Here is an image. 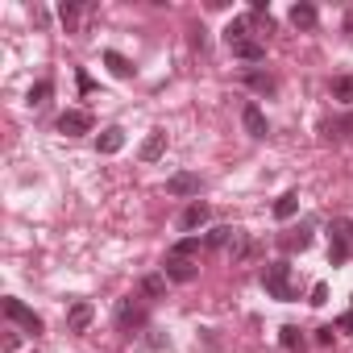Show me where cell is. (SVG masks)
Here are the masks:
<instances>
[{"label": "cell", "instance_id": "cell-12", "mask_svg": "<svg viewBox=\"0 0 353 353\" xmlns=\"http://www.w3.org/2000/svg\"><path fill=\"white\" fill-rule=\"evenodd\" d=\"M162 154H166V133H162V129H154V133L141 141V162H158Z\"/></svg>", "mask_w": 353, "mask_h": 353}, {"label": "cell", "instance_id": "cell-11", "mask_svg": "<svg viewBox=\"0 0 353 353\" xmlns=\"http://www.w3.org/2000/svg\"><path fill=\"white\" fill-rule=\"evenodd\" d=\"M92 316H96V312H92V303H88V299L71 303V312H67V328H71V332H83V328L92 324Z\"/></svg>", "mask_w": 353, "mask_h": 353}, {"label": "cell", "instance_id": "cell-32", "mask_svg": "<svg viewBox=\"0 0 353 353\" xmlns=\"http://www.w3.org/2000/svg\"><path fill=\"white\" fill-rule=\"evenodd\" d=\"M345 34H353V9L345 13Z\"/></svg>", "mask_w": 353, "mask_h": 353}, {"label": "cell", "instance_id": "cell-20", "mask_svg": "<svg viewBox=\"0 0 353 353\" xmlns=\"http://www.w3.org/2000/svg\"><path fill=\"white\" fill-rule=\"evenodd\" d=\"M50 96H54V88H50V79H38V83L30 88V104H34V108H42V104H50Z\"/></svg>", "mask_w": 353, "mask_h": 353}, {"label": "cell", "instance_id": "cell-5", "mask_svg": "<svg viewBox=\"0 0 353 353\" xmlns=\"http://www.w3.org/2000/svg\"><path fill=\"white\" fill-rule=\"evenodd\" d=\"M59 133H67V137H83V133H92V112H83V108H67V112L59 117Z\"/></svg>", "mask_w": 353, "mask_h": 353}, {"label": "cell", "instance_id": "cell-8", "mask_svg": "<svg viewBox=\"0 0 353 353\" xmlns=\"http://www.w3.org/2000/svg\"><path fill=\"white\" fill-rule=\"evenodd\" d=\"M241 125H245V133H250V137H258V141L270 133V125H266V112H262L258 104H245V108H241Z\"/></svg>", "mask_w": 353, "mask_h": 353}, {"label": "cell", "instance_id": "cell-29", "mask_svg": "<svg viewBox=\"0 0 353 353\" xmlns=\"http://www.w3.org/2000/svg\"><path fill=\"white\" fill-rule=\"evenodd\" d=\"M0 349L13 353V349H17V332H5V336H0Z\"/></svg>", "mask_w": 353, "mask_h": 353}, {"label": "cell", "instance_id": "cell-22", "mask_svg": "<svg viewBox=\"0 0 353 353\" xmlns=\"http://www.w3.org/2000/svg\"><path fill=\"white\" fill-rule=\"evenodd\" d=\"M196 254H200V237H183L170 245V258H196Z\"/></svg>", "mask_w": 353, "mask_h": 353}, {"label": "cell", "instance_id": "cell-17", "mask_svg": "<svg viewBox=\"0 0 353 353\" xmlns=\"http://www.w3.org/2000/svg\"><path fill=\"white\" fill-rule=\"evenodd\" d=\"M279 245H283V250H287V254H295V250H299V254H303V250H307V245H312V229H307V225H303V229H295V233H287V237H279Z\"/></svg>", "mask_w": 353, "mask_h": 353}, {"label": "cell", "instance_id": "cell-10", "mask_svg": "<svg viewBox=\"0 0 353 353\" xmlns=\"http://www.w3.org/2000/svg\"><path fill=\"white\" fill-rule=\"evenodd\" d=\"M237 237H241V229H233V225H216V229L204 237V245H208V250H225V245H237Z\"/></svg>", "mask_w": 353, "mask_h": 353}, {"label": "cell", "instance_id": "cell-26", "mask_svg": "<svg viewBox=\"0 0 353 353\" xmlns=\"http://www.w3.org/2000/svg\"><path fill=\"white\" fill-rule=\"evenodd\" d=\"M345 258H349V245H345L341 237H332V241H328V262H332V266H341Z\"/></svg>", "mask_w": 353, "mask_h": 353}, {"label": "cell", "instance_id": "cell-23", "mask_svg": "<svg viewBox=\"0 0 353 353\" xmlns=\"http://www.w3.org/2000/svg\"><path fill=\"white\" fill-rule=\"evenodd\" d=\"M345 129H353V117H349V121H324V125H320V133H324L328 141H341Z\"/></svg>", "mask_w": 353, "mask_h": 353}, {"label": "cell", "instance_id": "cell-15", "mask_svg": "<svg viewBox=\"0 0 353 353\" xmlns=\"http://www.w3.org/2000/svg\"><path fill=\"white\" fill-rule=\"evenodd\" d=\"M104 67H108L117 79H133V63H129L125 54H117V50H104Z\"/></svg>", "mask_w": 353, "mask_h": 353}, {"label": "cell", "instance_id": "cell-13", "mask_svg": "<svg viewBox=\"0 0 353 353\" xmlns=\"http://www.w3.org/2000/svg\"><path fill=\"white\" fill-rule=\"evenodd\" d=\"M121 145H125V129H117V125H108V129L96 137V150H100V154H117Z\"/></svg>", "mask_w": 353, "mask_h": 353}, {"label": "cell", "instance_id": "cell-2", "mask_svg": "<svg viewBox=\"0 0 353 353\" xmlns=\"http://www.w3.org/2000/svg\"><path fill=\"white\" fill-rule=\"evenodd\" d=\"M262 287H266V295H274V299L291 303V299H295V287H291V266H287V262H270V266L262 270Z\"/></svg>", "mask_w": 353, "mask_h": 353}, {"label": "cell", "instance_id": "cell-31", "mask_svg": "<svg viewBox=\"0 0 353 353\" xmlns=\"http://www.w3.org/2000/svg\"><path fill=\"white\" fill-rule=\"evenodd\" d=\"M341 328H345V332H353V312H345V316H341Z\"/></svg>", "mask_w": 353, "mask_h": 353}, {"label": "cell", "instance_id": "cell-9", "mask_svg": "<svg viewBox=\"0 0 353 353\" xmlns=\"http://www.w3.org/2000/svg\"><path fill=\"white\" fill-rule=\"evenodd\" d=\"M208 216H212V208L196 200V204H188V208H183V216H179V229H183V233H196L200 225H208Z\"/></svg>", "mask_w": 353, "mask_h": 353}, {"label": "cell", "instance_id": "cell-24", "mask_svg": "<svg viewBox=\"0 0 353 353\" xmlns=\"http://www.w3.org/2000/svg\"><path fill=\"white\" fill-rule=\"evenodd\" d=\"M245 83H250V88H254V92H266V96H270V92H274V88H279V83H274V79H270V75H262V71H250V75H245Z\"/></svg>", "mask_w": 353, "mask_h": 353}, {"label": "cell", "instance_id": "cell-28", "mask_svg": "<svg viewBox=\"0 0 353 353\" xmlns=\"http://www.w3.org/2000/svg\"><path fill=\"white\" fill-rule=\"evenodd\" d=\"M307 303H312V307H324V303H328V283H316V287H312V299H307Z\"/></svg>", "mask_w": 353, "mask_h": 353}, {"label": "cell", "instance_id": "cell-6", "mask_svg": "<svg viewBox=\"0 0 353 353\" xmlns=\"http://www.w3.org/2000/svg\"><path fill=\"white\" fill-rule=\"evenodd\" d=\"M200 188H204L200 174H192V170H179V174H170V179H166V192L179 196V200H183V196H200Z\"/></svg>", "mask_w": 353, "mask_h": 353}, {"label": "cell", "instance_id": "cell-7", "mask_svg": "<svg viewBox=\"0 0 353 353\" xmlns=\"http://www.w3.org/2000/svg\"><path fill=\"white\" fill-rule=\"evenodd\" d=\"M162 274H166L170 283H192V279H196L200 270H196V262H192V258H166Z\"/></svg>", "mask_w": 353, "mask_h": 353}, {"label": "cell", "instance_id": "cell-3", "mask_svg": "<svg viewBox=\"0 0 353 353\" xmlns=\"http://www.w3.org/2000/svg\"><path fill=\"white\" fill-rule=\"evenodd\" d=\"M145 316H150V312H145V299H141V295H125V299L117 303V324H121L125 332L141 328V324H145Z\"/></svg>", "mask_w": 353, "mask_h": 353}, {"label": "cell", "instance_id": "cell-30", "mask_svg": "<svg viewBox=\"0 0 353 353\" xmlns=\"http://www.w3.org/2000/svg\"><path fill=\"white\" fill-rule=\"evenodd\" d=\"M316 341H320V345H332V324H328V328H316Z\"/></svg>", "mask_w": 353, "mask_h": 353}, {"label": "cell", "instance_id": "cell-1", "mask_svg": "<svg viewBox=\"0 0 353 353\" xmlns=\"http://www.w3.org/2000/svg\"><path fill=\"white\" fill-rule=\"evenodd\" d=\"M250 30H254L250 17H233V21L225 26V46H229L241 63H262V59H266V42H258Z\"/></svg>", "mask_w": 353, "mask_h": 353}, {"label": "cell", "instance_id": "cell-18", "mask_svg": "<svg viewBox=\"0 0 353 353\" xmlns=\"http://www.w3.org/2000/svg\"><path fill=\"white\" fill-rule=\"evenodd\" d=\"M332 100L336 104H353V75H336L332 79Z\"/></svg>", "mask_w": 353, "mask_h": 353}, {"label": "cell", "instance_id": "cell-16", "mask_svg": "<svg viewBox=\"0 0 353 353\" xmlns=\"http://www.w3.org/2000/svg\"><path fill=\"white\" fill-rule=\"evenodd\" d=\"M295 212H299V192H283L274 200V221H291Z\"/></svg>", "mask_w": 353, "mask_h": 353}, {"label": "cell", "instance_id": "cell-14", "mask_svg": "<svg viewBox=\"0 0 353 353\" xmlns=\"http://www.w3.org/2000/svg\"><path fill=\"white\" fill-rule=\"evenodd\" d=\"M291 26H295V30H312V26H316V5H307V0L291 5Z\"/></svg>", "mask_w": 353, "mask_h": 353}, {"label": "cell", "instance_id": "cell-27", "mask_svg": "<svg viewBox=\"0 0 353 353\" xmlns=\"http://www.w3.org/2000/svg\"><path fill=\"white\" fill-rule=\"evenodd\" d=\"M332 237H341L349 250H353V221H332V229H328Z\"/></svg>", "mask_w": 353, "mask_h": 353}, {"label": "cell", "instance_id": "cell-19", "mask_svg": "<svg viewBox=\"0 0 353 353\" xmlns=\"http://www.w3.org/2000/svg\"><path fill=\"white\" fill-rule=\"evenodd\" d=\"M279 341H283V349H291V353L303 349V332H299L295 324H283V328H279Z\"/></svg>", "mask_w": 353, "mask_h": 353}, {"label": "cell", "instance_id": "cell-21", "mask_svg": "<svg viewBox=\"0 0 353 353\" xmlns=\"http://www.w3.org/2000/svg\"><path fill=\"white\" fill-rule=\"evenodd\" d=\"M141 295H150V299L166 295V274H145L141 279Z\"/></svg>", "mask_w": 353, "mask_h": 353}, {"label": "cell", "instance_id": "cell-25", "mask_svg": "<svg viewBox=\"0 0 353 353\" xmlns=\"http://www.w3.org/2000/svg\"><path fill=\"white\" fill-rule=\"evenodd\" d=\"M59 17H63V26H67V34H75V26H79V5H59Z\"/></svg>", "mask_w": 353, "mask_h": 353}, {"label": "cell", "instance_id": "cell-4", "mask_svg": "<svg viewBox=\"0 0 353 353\" xmlns=\"http://www.w3.org/2000/svg\"><path fill=\"white\" fill-rule=\"evenodd\" d=\"M0 307H5V316H9V320H13V324H21V328H26V332H34V336H38V332H42V316H38V312H34V307H26V303H21V299H13V295H9V299H5V303H0Z\"/></svg>", "mask_w": 353, "mask_h": 353}]
</instances>
